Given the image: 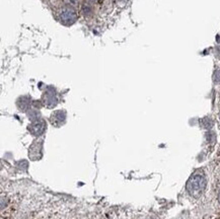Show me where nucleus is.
<instances>
[{"label":"nucleus","instance_id":"1","mask_svg":"<svg viewBox=\"0 0 220 219\" xmlns=\"http://www.w3.org/2000/svg\"><path fill=\"white\" fill-rule=\"evenodd\" d=\"M206 189V178L204 174L200 172L195 173L192 177L190 178L187 184V190L191 196L195 198H199L202 196Z\"/></svg>","mask_w":220,"mask_h":219},{"label":"nucleus","instance_id":"2","mask_svg":"<svg viewBox=\"0 0 220 219\" xmlns=\"http://www.w3.org/2000/svg\"><path fill=\"white\" fill-rule=\"evenodd\" d=\"M218 199H219V203H220V194H219V197H218Z\"/></svg>","mask_w":220,"mask_h":219}]
</instances>
